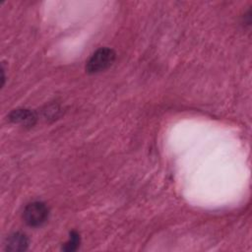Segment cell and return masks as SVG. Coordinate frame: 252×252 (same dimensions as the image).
I'll use <instances>...</instances> for the list:
<instances>
[{
  "instance_id": "5b68a950",
  "label": "cell",
  "mask_w": 252,
  "mask_h": 252,
  "mask_svg": "<svg viewBox=\"0 0 252 252\" xmlns=\"http://www.w3.org/2000/svg\"><path fill=\"white\" fill-rule=\"evenodd\" d=\"M80 245V235L76 231H72L70 233L69 239L64 243L62 249L67 252L75 251Z\"/></svg>"
},
{
  "instance_id": "6da1fadb",
  "label": "cell",
  "mask_w": 252,
  "mask_h": 252,
  "mask_svg": "<svg viewBox=\"0 0 252 252\" xmlns=\"http://www.w3.org/2000/svg\"><path fill=\"white\" fill-rule=\"evenodd\" d=\"M116 54L113 49L101 47L97 49L88 60L86 71L90 74H96L108 69L114 62Z\"/></svg>"
},
{
  "instance_id": "7a4b0ae2",
  "label": "cell",
  "mask_w": 252,
  "mask_h": 252,
  "mask_svg": "<svg viewBox=\"0 0 252 252\" xmlns=\"http://www.w3.org/2000/svg\"><path fill=\"white\" fill-rule=\"evenodd\" d=\"M49 216L47 206L40 201H34L26 206L23 213L24 221L31 227H38L43 225Z\"/></svg>"
},
{
  "instance_id": "3957f363",
  "label": "cell",
  "mask_w": 252,
  "mask_h": 252,
  "mask_svg": "<svg viewBox=\"0 0 252 252\" xmlns=\"http://www.w3.org/2000/svg\"><path fill=\"white\" fill-rule=\"evenodd\" d=\"M10 120L24 126H32L36 121L35 114L30 109H15L10 114Z\"/></svg>"
},
{
  "instance_id": "277c9868",
  "label": "cell",
  "mask_w": 252,
  "mask_h": 252,
  "mask_svg": "<svg viewBox=\"0 0 252 252\" xmlns=\"http://www.w3.org/2000/svg\"><path fill=\"white\" fill-rule=\"evenodd\" d=\"M29 246L28 237L21 232H15L8 236L6 249L9 251H25Z\"/></svg>"
}]
</instances>
